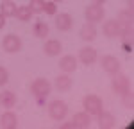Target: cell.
I'll return each mask as SVG.
<instances>
[{
	"instance_id": "obj_29",
	"label": "cell",
	"mask_w": 134,
	"mask_h": 129,
	"mask_svg": "<svg viewBox=\"0 0 134 129\" xmlns=\"http://www.w3.org/2000/svg\"><path fill=\"white\" fill-rule=\"evenodd\" d=\"M52 2H63V0H52Z\"/></svg>"
},
{
	"instance_id": "obj_21",
	"label": "cell",
	"mask_w": 134,
	"mask_h": 129,
	"mask_svg": "<svg viewBox=\"0 0 134 129\" xmlns=\"http://www.w3.org/2000/svg\"><path fill=\"white\" fill-rule=\"evenodd\" d=\"M48 25L45 23V22H36L34 23V29H32V32H34V36L36 38H45V36H48Z\"/></svg>"
},
{
	"instance_id": "obj_3",
	"label": "cell",
	"mask_w": 134,
	"mask_h": 129,
	"mask_svg": "<svg viewBox=\"0 0 134 129\" xmlns=\"http://www.w3.org/2000/svg\"><path fill=\"white\" fill-rule=\"evenodd\" d=\"M100 64H102V70L104 72H107V74H118L120 72V68H122V64H120V59L116 57V56H111V54H107V56H102L100 57Z\"/></svg>"
},
{
	"instance_id": "obj_25",
	"label": "cell",
	"mask_w": 134,
	"mask_h": 129,
	"mask_svg": "<svg viewBox=\"0 0 134 129\" xmlns=\"http://www.w3.org/2000/svg\"><path fill=\"white\" fill-rule=\"evenodd\" d=\"M7 81H9V72L4 66H0V86L7 84Z\"/></svg>"
},
{
	"instance_id": "obj_14",
	"label": "cell",
	"mask_w": 134,
	"mask_h": 129,
	"mask_svg": "<svg viewBox=\"0 0 134 129\" xmlns=\"http://www.w3.org/2000/svg\"><path fill=\"white\" fill-rule=\"evenodd\" d=\"M79 36H81V40L84 41H93L95 38H97V29H95V23H84L82 27H81V32H79Z\"/></svg>"
},
{
	"instance_id": "obj_20",
	"label": "cell",
	"mask_w": 134,
	"mask_h": 129,
	"mask_svg": "<svg viewBox=\"0 0 134 129\" xmlns=\"http://www.w3.org/2000/svg\"><path fill=\"white\" fill-rule=\"evenodd\" d=\"M32 14H34V13L31 11L29 6H18V7H16V13H14V16L20 22H29L32 18Z\"/></svg>"
},
{
	"instance_id": "obj_2",
	"label": "cell",
	"mask_w": 134,
	"mask_h": 129,
	"mask_svg": "<svg viewBox=\"0 0 134 129\" xmlns=\"http://www.w3.org/2000/svg\"><path fill=\"white\" fill-rule=\"evenodd\" d=\"M48 115H50V118L61 122L63 118L68 115V106H66V102H64V100H52L50 106H48Z\"/></svg>"
},
{
	"instance_id": "obj_28",
	"label": "cell",
	"mask_w": 134,
	"mask_h": 129,
	"mask_svg": "<svg viewBox=\"0 0 134 129\" xmlns=\"http://www.w3.org/2000/svg\"><path fill=\"white\" fill-rule=\"evenodd\" d=\"M105 0H93V4H98V6H104Z\"/></svg>"
},
{
	"instance_id": "obj_4",
	"label": "cell",
	"mask_w": 134,
	"mask_h": 129,
	"mask_svg": "<svg viewBox=\"0 0 134 129\" xmlns=\"http://www.w3.org/2000/svg\"><path fill=\"white\" fill-rule=\"evenodd\" d=\"M84 16H86V20L90 22V23H98V22L104 20L105 11H104L102 6H98V4H91V6H88V7H86Z\"/></svg>"
},
{
	"instance_id": "obj_5",
	"label": "cell",
	"mask_w": 134,
	"mask_h": 129,
	"mask_svg": "<svg viewBox=\"0 0 134 129\" xmlns=\"http://www.w3.org/2000/svg\"><path fill=\"white\" fill-rule=\"evenodd\" d=\"M52 90V84L47 81V79H36L34 83L31 84V92L34 97H38V99H43V97H47L50 93Z\"/></svg>"
},
{
	"instance_id": "obj_13",
	"label": "cell",
	"mask_w": 134,
	"mask_h": 129,
	"mask_svg": "<svg viewBox=\"0 0 134 129\" xmlns=\"http://www.w3.org/2000/svg\"><path fill=\"white\" fill-rule=\"evenodd\" d=\"M61 50H63V45L59 40H48V41L45 43V47H43V52L47 54V56H50V57L59 56Z\"/></svg>"
},
{
	"instance_id": "obj_26",
	"label": "cell",
	"mask_w": 134,
	"mask_h": 129,
	"mask_svg": "<svg viewBox=\"0 0 134 129\" xmlns=\"http://www.w3.org/2000/svg\"><path fill=\"white\" fill-rule=\"evenodd\" d=\"M61 129H75L72 122H66V124H61Z\"/></svg>"
},
{
	"instance_id": "obj_23",
	"label": "cell",
	"mask_w": 134,
	"mask_h": 129,
	"mask_svg": "<svg viewBox=\"0 0 134 129\" xmlns=\"http://www.w3.org/2000/svg\"><path fill=\"white\" fill-rule=\"evenodd\" d=\"M122 99H124V106H125V108H132L134 97H132V92H131V90H129L127 93H124V95H122Z\"/></svg>"
},
{
	"instance_id": "obj_12",
	"label": "cell",
	"mask_w": 134,
	"mask_h": 129,
	"mask_svg": "<svg viewBox=\"0 0 134 129\" xmlns=\"http://www.w3.org/2000/svg\"><path fill=\"white\" fill-rule=\"evenodd\" d=\"M18 126V118L13 111H5L2 117H0V127L4 129H16Z\"/></svg>"
},
{
	"instance_id": "obj_11",
	"label": "cell",
	"mask_w": 134,
	"mask_h": 129,
	"mask_svg": "<svg viewBox=\"0 0 134 129\" xmlns=\"http://www.w3.org/2000/svg\"><path fill=\"white\" fill-rule=\"evenodd\" d=\"M102 32L107 36V38H116V36H120V23H118V20H107V22H104Z\"/></svg>"
},
{
	"instance_id": "obj_22",
	"label": "cell",
	"mask_w": 134,
	"mask_h": 129,
	"mask_svg": "<svg viewBox=\"0 0 134 129\" xmlns=\"http://www.w3.org/2000/svg\"><path fill=\"white\" fill-rule=\"evenodd\" d=\"M43 6H45V0H31V4H29V7L34 14L43 13Z\"/></svg>"
},
{
	"instance_id": "obj_15",
	"label": "cell",
	"mask_w": 134,
	"mask_h": 129,
	"mask_svg": "<svg viewBox=\"0 0 134 129\" xmlns=\"http://www.w3.org/2000/svg\"><path fill=\"white\" fill-rule=\"evenodd\" d=\"M72 124L73 127H79V129H86L90 127V124H91V118H90V115L84 111V113H75L72 118Z\"/></svg>"
},
{
	"instance_id": "obj_17",
	"label": "cell",
	"mask_w": 134,
	"mask_h": 129,
	"mask_svg": "<svg viewBox=\"0 0 134 129\" xmlns=\"http://www.w3.org/2000/svg\"><path fill=\"white\" fill-rule=\"evenodd\" d=\"M72 84H73V81L68 74H61V75L55 77V88H57L59 92H68V90L72 88Z\"/></svg>"
},
{
	"instance_id": "obj_9",
	"label": "cell",
	"mask_w": 134,
	"mask_h": 129,
	"mask_svg": "<svg viewBox=\"0 0 134 129\" xmlns=\"http://www.w3.org/2000/svg\"><path fill=\"white\" fill-rule=\"evenodd\" d=\"M59 68H61L64 74H72L77 70V57L72 54H66L59 59Z\"/></svg>"
},
{
	"instance_id": "obj_19",
	"label": "cell",
	"mask_w": 134,
	"mask_h": 129,
	"mask_svg": "<svg viewBox=\"0 0 134 129\" xmlns=\"http://www.w3.org/2000/svg\"><path fill=\"white\" fill-rule=\"evenodd\" d=\"M16 7H18V6H16L13 0H2V4H0V13H2L5 18H9V16H14Z\"/></svg>"
},
{
	"instance_id": "obj_1",
	"label": "cell",
	"mask_w": 134,
	"mask_h": 129,
	"mask_svg": "<svg viewBox=\"0 0 134 129\" xmlns=\"http://www.w3.org/2000/svg\"><path fill=\"white\" fill-rule=\"evenodd\" d=\"M82 106H84V111L90 115V117H97L100 111L104 109V104H102V99L97 95H86L82 100Z\"/></svg>"
},
{
	"instance_id": "obj_27",
	"label": "cell",
	"mask_w": 134,
	"mask_h": 129,
	"mask_svg": "<svg viewBox=\"0 0 134 129\" xmlns=\"http://www.w3.org/2000/svg\"><path fill=\"white\" fill-rule=\"evenodd\" d=\"M4 27H5V16L0 13V29H4Z\"/></svg>"
},
{
	"instance_id": "obj_6",
	"label": "cell",
	"mask_w": 134,
	"mask_h": 129,
	"mask_svg": "<svg viewBox=\"0 0 134 129\" xmlns=\"http://www.w3.org/2000/svg\"><path fill=\"white\" fill-rule=\"evenodd\" d=\"M113 90L114 93H118V95H124V93H127L129 90H131V83H129V79H127V75L124 74H113Z\"/></svg>"
},
{
	"instance_id": "obj_16",
	"label": "cell",
	"mask_w": 134,
	"mask_h": 129,
	"mask_svg": "<svg viewBox=\"0 0 134 129\" xmlns=\"http://www.w3.org/2000/svg\"><path fill=\"white\" fill-rule=\"evenodd\" d=\"M97 117H98V127H100V129H109V127H113L114 122H116L113 115H111V113H107V111H104V109L98 113V115H97Z\"/></svg>"
},
{
	"instance_id": "obj_18",
	"label": "cell",
	"mask_w": 134,
	"mask_h": 129,
	"mask_svg": "<svg viewBox=\"0 0 134 129\" xmlns=\"http://www.w3.org/2000/svg\"><path fill=\"white\" fill-rule=\"evenodd\" d=\"M0 104L4 108H7V109H11V108H14V104H16V95L13 93V92H2L0 93Z\"/></svg>"
},
{
	"instance_id": "obj_7",
	"label": "cell",
	"mask_w": 134,
	"mask_h": 129,
	"mask_svg": "<svg viewBox=\"0 0 134 129\" xmlns=\"http://www.w3.org/2000/svg\"><path fill=\"white\" fill-rule=\"evenodd\" d=\"M2 47H4L5 52H9V54L20 52L21 50V40L16 34H7V36H4V40H2Z\"/></svg>"
},
{
	"instance_id": "obj_10",
	"label": "cell",
	"mask_w": 134,
	"mask_h": 129,
	"mask_svg": "<svg viewBox=\"0 0 134 129\" xmlns=\"http://www.w3.org/2000/svg\"><path fill=\"white\" fill-rule=\"evenodd\" d=\"M77 61H81L82 64H93L97 61V50L93 49V47H82L81 50H79V59Z\"/></svg>"
},
{
	"instance_id": "obj_24",
	"label": "cell",
	"mask_w": 134,
	"mask_h": 129,
	"mask_svg": "<svg viewBox=\"0 0 134 129\" xmlns=\"http://www.w3.org/2000/svg\"><path fill=\"white\" fill-rule=\"evenodd\" d=\"M43 13H47V14H55V2H45Z\"/></svg>"
},
{
	"instance_id": "obj_8",
	"label": "cell",
	"mask_w": 134,
	"mask_h": 129,
	"mask_svg": "<svg viewBox=\"0 0 134 129\" xmlns=\"http://www.w3.org/2000/svg\"><path fill=\"white\" fill-rule=\"evenodd\" d=\"M55 27H57V31H61V32L70 31L73 27L72 14H68V13H59V14L55 16Z\"/></svg>"
}]
</instances>
